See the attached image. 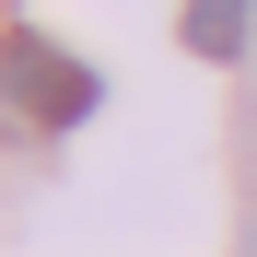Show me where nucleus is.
<instances>
[{
  "instance_id": "obj_3",
  "label": "nucleus",
  "mask_w": 257,
  "mask_h": 257,
  "mask_svg": "<svg viewBox=\"0 0 257 257\" xmlns=\"http://www.w3.org/2000/svg\"><path fill=\"white\" fill-rule=\"evenodd\" d=\"M245 257H257V234H245Z\"/></svg>"
},
{
  "instance_id": "obj_2",
  "label": "nucleus",
  "mask_w": 257,
  "mask_h": 257,
  "mask_svg": "<svg viewBox=\"0 0 257 257\" xmlns=\"http://www.w3.org/2000/svg\"><path fill=\"white\" fill-rule=\"evenodd\" d=\"M176 35L199 59H245V35H257V0H187L176 12Z\"/></svg>"
},
{
  "instance_id": "obj_1",
  "label": "nucleus",
  "mask_w": 257,
  "mask_h": 257,
  "mask_svg": "<svg viewBox=\"0 0 257 257\" xmlns=\"http://www.w3.org/2000/svg\"><path fill=\"white\" fill-rule=\"evenodd\" d=\"M0 94H12L24 117H47V128H70V117H94V94H105V82L82 70V59H59L47 35H0Z\"/></svg>"
}]
</instances>
